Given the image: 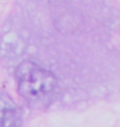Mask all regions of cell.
I'll list each match as a JSON object with an SVG mask.
<instances>
[{"label":"cell","mask_w":120,"mask_h":127,"mask_svg":"<svg viewBox=\"0 0 120 127\" xmlns=\"http://www.w3.org/2000/svg\"><path fill=\"white\" fill-rule=\"evenodd\" d=\"M19 94L30 108L44 110L54 101L58 82L50 71L35 63L24 60L15 70Z\"/></svg>","instance_id":"6da1fadb"},{"label":"cell","mask_w":120,"mask_h":127,"mask_svg":"<svg viewBox=\"0 0 120 127\" xmlns=\"http://www.w3.org/2000/svg\"><path fill=\"white\" fill-rule=\"evenodd\" d=\"M22 116L13 100L0 89V127H21Z\"/></svg>","instance_id":"7a4b0ae2"}]
</instances>
